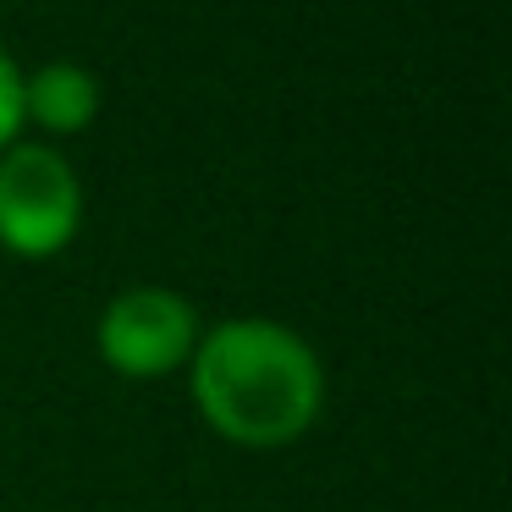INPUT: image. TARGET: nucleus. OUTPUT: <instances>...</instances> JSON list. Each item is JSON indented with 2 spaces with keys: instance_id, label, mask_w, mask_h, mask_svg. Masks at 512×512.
Here are the masks:
<instances>
[{
  "instance_id": "obj_3",
  "label": "nucleus",
  "mask_w": 512,
  "mask_h": 512,
  "mask_svg": "<svg viewBox=\"0 0 512 512\" xmlns=\"http://www.w3.org/2000/svg\"><path fill=\"white\" fill-rule=\"evenodd\" d=\"M204 336V320L171 287H127L94 320V353L122 380H166L182 375Z\"/></svg>"
},
{
  "instance_id": "obj_4",
  "label": "nucleus",
  "mask_w": 512,
  "mask_h": 512,
  "mask_svg": "<svg viewBox=\"0 0 512 512\" xmlns=\"http://www.w3.org/2000/svg\"><path fill=\"white\" fill-rule=\"evenodd\" d=\"M105 89L83 61H39L23 72V127L34 122L50 138H78L94 127Z\"/></svg>"
},
{
  "instance_id": "obj_2",
  "label": "nucleus",
  "mask_w": 512,
  "mask_h": 512,
  "mask_svg": "<svg viewBox=\"0 0 512 512\" xmlns=\"http://www.w3.org/2000/svg\"><path fill=\"white\" fill-rule=\"evenodd\" d=\"M83 177L56 144L17 138L0 149V248L12 259H56L78 243Z\"/></svg>"
},
{
  "instance_id": "obj_5",
  "label": "nucleus",
  "mask_w": 512,
  "mask_h": 512,
  "mask_svg": "<svg viewBox=\"0 0 512 512\" xmlns=\"http://www.w3.org/2000/svg\"><path fill=\"white\" fill-rule=\"evenodd\" d=\"M17 138H23V67L0 45V149H12Z\"/></svg>"
},
{
  "instance_id": "obj_1",
  "label": "nucleus",
  "mask_w": 512,
  "mask_h": 512,
  "mask_svg": "<svg viewBox=\"0 0 512 512\" xmlns=\"http://www.w3.org/2000/svg\"><path fill=\"white\" fill-rule=\"evenodd\" d=\"M188 397L221 441L276 452L314 430L325 408V364L292 325L232 314L204 325L188 358Z\"/></svg>"
}]
</instances>
